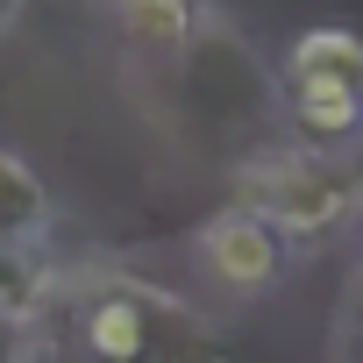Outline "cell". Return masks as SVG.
I'll use <instances>...</instances> for the list:
<instances>
[{
    "label": "cell",
    "instance_id": "2",
    "mask_svg": "<svg viewBox=\"0 0 363 363\" xmlns=\"http://www.w3.org/2000/svg\"><path fill=\"white\" fill-rule=\"evenodd\" d=\"M242 207L257 221H271L278 235H328L363 207V171L313 150V143H299V150L257 157L242 171Z\"/></svg>",
    "mask_w": 363,
    "mask_h": 363
},
{
    "label": "cell",
    "instance_id": "10",
    "mask_svg": "<svg viewBox=\"0 0 363 363\" xmlns=\"http://www.w3.org/2000/svg\"><path fill=\"white\" fill-rule=\"evenodd\" d=\"M0 8H8V0H0Z\"/></svg>",
    "mask_w": 363,
    "mask_h": 363
},
{
    "label": "cell",
    "instance_id": "9",
    "mask_svg": "<svg viewBox=\"0 0 363 363\" xmlns=\"http://www.w3.org/2000/svg\"><path fill=\"white\" fill-rule=\"evenodd\" d=\"M15 363H57V349H50V342H43V335H29V342H22V349H15Z\"/></svg>",
    "mask_w": 363,
    "mask_h": 363
},
{
    "label": "cell",
    "instance_id": "3",
    "mask_svg": "<svg viewBox=\"0 0 363 363\" xmlns=\"http://www.w3.org/2000/svg\"><path fill=\"white\" fill-rule=\"evenodd\" d=\"M200 264L235 292H264L285 278V235L271 221H257L250 207H228L200 228Z\"/></svg>",
    "mask_w": 363,
    "mask_h": 363
},
{
    "label": "cell",
    "instance_id": "4",
    "mask_svg": "<svg viewBox=\"0 0 363 363\" xmlns=\"http://www.w3.org/2000/svg\"><path fill=\"white\" fill-rule=\"evenodd\" d=\"M285 86H349V93H363V36L356 29H306L285 57Z\"/></svg>",
    "mask_w": 363,
    "mask_h": 363
},
{
    "label": "cell",
    "instance_id": "1",
    "mask_svg": "<svg viewBox=\"0 0 363 363\" xmlns=\"http://www.w3.org/2000/svg\"><path fill=\"white\" fill-rule=\"evenodd\" d=\"M72 335L86 363H221V349L200 335L186 306H171L164 292L143 285H93L72 313Z\"/></svg>",
    "mask_w": 363,
    "mask_h": 363
},
{
    "label": "cell",
    "instance_id": "6",
    "mask_svg": "<svg viewBox=\"0 0 363 363\" xmlns=\"http://www.w3.org/2000/svg\"><path fill=\"white\" fill-rule=\"evenodd\" d=\"M285 114L299 128V143H349L363 128V93L349 86H285Z\"/></svg>",
    "mask_w": 363,
    "mask_h": 363
},
{
    "label": "cell",
    "instance_id": "8",
    "mask_svg": "<svg viewBox=\"0 0 363 363\" xmlns=\"http://www.w3.org/2000/svg\"><path fill=\"white\" fill-rule=\"evenodd\" d=\"M342 363H363V299L349 306V335H342Z\"/></svg>",
    "mask_w": 363,
    "mask_h": 363
},
{
    "label": "cell",
    "instance_id": "7",
    "mask_svg": "<svg viewBox=\"0 0 363 363\" xmlns=\"http://www.w3.org/2000/svg\"><path fill=\"white\" fill-rule=\"evenodd\" d=\"M114 8H121V29L164 57H178L200 29V0H114Z\"/></svg>",
    "mask_w": 363,
    "mask_h": 363
},
{
    "label": "cell",
    "instance_id": "5",
    "mask_svg": "<svg viewBox=\"0 0 363 363\" xmlns=\"http://www.w3.org/2000/svg\"><path fill=\"white\" fill-rule=\"evenodd\" d=\"M43 235H50V193H43V178L0 143V242L36 250Z\"/></svg>",
    "mask_w": 363,
    "mask_h": 363
}]
</instances>
